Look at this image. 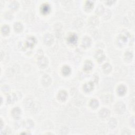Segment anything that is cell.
<instances>
[{
	"mask_svg": "<svg viewBox=\"0 0 135 135\" xmlns=\"http://www.w3.org/2000/svg\"><path fill=\"white\" fill-rule=\"evenodd\" d=\"M96 56V58L97 59V60L99 62H102L104 60L105 58H106V57H105L104 54L102 50H98L96 52V56Z\"/></svg>",
	"mask_w": 135,
	"mask_h": 135,
	"instance_id": "4",
	"label": "cell"
},
{
	"mask_svg": "<svg viewBox=\"0 0 135 135\" xmlns=\"http://www.w3.org/2000/svg\"><path fill=\"white\" fill-rule=\"evenodd\" d=\"M12 115L15 119H19L21 115V110L19 108H14L12 111Z\"/></svg>",
	"mask_w": 135,
	"mask_h": 135,
	"instance_id": "6",
	"label": "cell"
},
{
	"mask_svg": "<svg viewBox=\"0 0 135 135\" xmlns=\"http://www.w3.org/2000/svg\"><path fill=\"white\" fill-rule=\"evenodd\" d=\"M103 11H104V8H103V6H99L98 8H97V9L96 10V12L98 14H101V13H102L103 12Z\"/></svg>",
	"mask_w": 135,
	"mask_h": 135,
	"instance_id": "26",
	"label": "cell"
},
{
	"mask_svg": "<svg viewBox=\"0 0 135 135\" xmlns=\"http://www.w3.org/2000/svg\"><path fill=\"white\" fill-rule=\"evenodd\" d=\"M23 28V25L20 23H16L14 25V29L17 32L22 31Z\"/></svg>",
	"mask_w": 135,
	"mask_h": 135,
	"instance_id": "21",
	"label": "cell"
},
{
	"mask_svg": "<svg viewBox=\"0 0 135 135\" xmlns=\"http://www.w3.org/2000/svg\"><path fill=\"white\" fill-rule=\"evenodd\" d=\"M51 82V79L48 75H44L42 78V83L44 86H48Z\"/></svg>",
	"mask_w": 135,
	"mask_h": 135,
	"instance_id": "11",
	"label": "cell"
},
{
	"mask_svg": "<svg viewBox=\"0 0 135 135\" xmlns=\"http://www.w3.org/2000/svg\"><path fill=\"white\" fill-rule=\"evenodd\" d=\"M92 67H93L92 63L90 61H87L84 64L83 69L84 70H85L86 71H89L92 69Z\"/></svg>",
	"mask_w": 135,
	"mask_h": 135,
	"instance_id": "15",
	"label": "cell"
},
{
	"mask_svg": "<svg viewBox=\"0 0 135 135\" xmlns=\"http://www.w3.org/2000/svg\"><path fill=\"white\" fill-rule=\"evenodd\" d=\"M2 32L3 34H7L10 32V28L8 26V25H4V26L2 27Z\"/></svg>",
	"mask_w": 135,
	"mask_h": 135,
	"instance_id": "23",
	"label": "cell"
},
{
	"mask_svg": "<svg viewBox=\"0 0 135 135\" xmlns=\"http://www.w3.org/2000/svg\"><path fill=\"white\" fill-rule=\"evenodd\" d=\"M115 109L118 113H122L125 110V105L122 102L118 103L116 105Z\"/></svg>",
	"mask_w": 135,
	"mask_h": 135,
	"instance_id": "8",
	"label": "cell"
},
{
	"mask_svg": "<svg viewBox=\"0 0 135 135\" xmlns=\"http://www.w3.org/2000/svg\"><path fill=\"white\" fill-rule=\"evenodd\" d=\"M78 36L75 33L71 34L70 35L68 38V42L71 44H76L78 41Z\"/></svg>",
	"mask_w": 135,
	"mask_h": 135,
	"instance_id": "3",
	"label": "cell"
},
{
	"mask_svg": "<svg viewBox=\"0 0 135 135\" xmlns=\"http://www.w3.org/2000/svg\"><path fill=\"white\" fill-rule=\"evenodd\" d=\"M127 34H122L120 36L119 38V42L122 43H125L127 41V39H128V37H127Z\"/></svg>",
	"mask_w": 135,
	"mask_h": 135,
	"instance_id": "17",
	"label": "cell"
},
{
	"mask_svg": "<svg viewBox=\"0 0 135 135\" xmlns=\"http://www.w3.org/2000/svg\"><path fill=\"white\" fill-rule=\"evenodd\" d=\"M58 97L59 100H60L63 101L67 99V97H68V94L66 91L62 90L59 92Z\"/></svg>",
	"mask_w": 135,
	"mask_h": 135,
	"instance_id": "12",
	"label": "cell"
},
{
	"mask_svg": "<svg viewBox=\"0 0 135 135\" xmlns=\"http://www.w3.org/2000/svg\"><path fill=\"white\" fill-rule=\"evenodd\" d=\"M53 37L50 34H47L44 37V42L47 44H50L53 41Z\"/></svg>",
	"mask_w": 135,
	"mask_h": 135,
	"instance_id": "10",
	"label": "cell"
},
{
	"mask_svg": "<svg viewBox=\"0 0 135 135\" xmlns=\"http://www.w3.org/2000/svg\"><path fill=\"white\" fill-rule=\"evenodd\" d=\"M99 101L96 99H92L90 103V106L93 109H96L99 106Z\"/></svg>",
	"mask_w": 135,
	"mask_h": 135,
	"instance_id": "20",
	"label": "cell"
},
{
	"mask_svg": "<svg viewBox=\"0 0 135 135\" xmlns=\"http://www.w3.org/2000/svg\"><path fill=\"white\" fill-rule=\"evenodd\" d=\"M109 126H110V127L111 128H114L116 126L117 121L114 119H112L110 121H109Z\"/></svg>",
	"mask_w": 135,
	"mask_h": 135,
	"instance_id": "25",
	"label": "cell"
},
{
	"mask_svg": "<svg viewBox=\"0 0 135 135\" xmlns=\"http://www.w3.org/2000/svg\"><path fill=\"white\" fill-rule=\"evenodd\" d=\"M19 4L17 2L14 1L10 4V8L13 10H16L19 8Z\"/></svg>",
	"mask_w": 135,
	"mask_h": 135,
	"instance_id": "24",
	"label": "cell"
},
{
	"mask_svg": "<svg viewBox=\"0 0 135 135\" xmlns=\"http://www.w3.org/2000/svg\"><path fill=\"white\" fill-rule=\"evenodd\" d=\"M51 10V8L50 5L48 3L43 4L40 8V11L43 14H48Z\"/></svg>",
	"mask_w": 135,
	"mask_h": 135,
	"instance_id": "1",
	"label": "cell"
},
{
	"mask_svg": "<svg viewBox=\"0 0 135 135\" xmlns=\"http://www.w3.org/2000/svg\"><path fill=\"white\" fill-rule=\"evenodd\" d=\"M48 64V60L47 58H44L43 57L39 58L38 60L39 66L41 68H45L47 66Z\"/></svg>",
	"mask_w": 135,
	"mask_h": 135,
	"instance_id": "5",
	"label": "cell"
},
{
	"mask_svg": "<svg viewBox=\"0 0 135 135\" xmlns=\"http://www.w3.org/2000/svg\"><path fill=\"white\" fill-rule=\"evenodd\" d=\"M110 114V111L108 109L106 108L101 109L99 112L100 116L102 118H105L109 117Z\"/></svg>",
	"mask_w": 135,
	"mask_h": 135,
	"instance_id": "7",
	"label": "cell"
},
{
	"mask_svg": "<svg viewBox=\"0 0 135 135\" xmlns=\"http://www.w3.org/2000/svg\"><path fill=\"white\" fill-rule=\"evenodd\" d=\"M17 100V97L15 93H12L10 94L8 97V101L9 103H13Z\"/></svg>",
	"mask_w": 135,
	"mask_h": 135,
	"instance_id": "18",
	"label": "cell"
},
{
	"mask_svg": "<svg viewBox=\"0 0 135 135\" xmlns=\"http://www.w3.org/2000/svg\"><path fill=\"white\" fill-rule=\"evenodd\" d=\"M127 91V88L123 85H120L119 86L117 89L118 93L120 95V96H123L125 94Z\"/></svg>",
	"mask_w": 135,
	"mask_h": 135,
	"instance_id": "14",
	"label": "cell"
},
{
	"mask_svg": "<svg viewBox=\"0 0 135 135\" xmlns=\"http://www.w3.org/2000/svg\"><path fill=\"white\" fill-rule=\"evenodd\" d=\"M91 44V40L89 37H86L84 38L82 41V46L84 48H87L90 46Z\"/></svg>",
	"mask_w": 135,
	"mask_h": 135,
	"instance_id": "13",
	"label": "cell"
},
{
	"mask_svg": "<svg viewBox=\"0 0 135 135\" xmlns=\"http://www.w3.org/2000/svg\"><path fill=\"white\" fill-rule=\"evenodd\" d=\"M37 43V39L34 37H30L27 39L26 41V45L28 47L32 48Z\"/></svg>",
	"mask_w": 135,
	"mask_h": 135,
	"instance_id": "2",
	"label": "cell"
},
{
	"mask_svg": "<svg viewBox=\"0 0 135 135\" xmlns=\"http://www.w3.org/2000/svg\"><path fill=\"white\" fill-rule=\"evenodd\" d=\"M93 7V3L92 1H87L86 5H85V8H86V9L88 11L91 10L92 9Z\"/></svg>",
	"mask_w": 135,
	"mask_h": 135,
	"instance_id": "22",
	"label": "cell"
},
{
	"mask_svg": "<svg viewBox=\"0 0 135 135\" xmlns=\"http://www.w3.org/2000/svg\"><path fill=\"white\" fill-rule=\"evenodd\" d=\"M94 87V85L93 82H89L85 84L83 86L84 90L86 92H89L92 91Z\"/></svg>",
	"mask_w": 135,
	"mask_h": 135,
	"instance_id": "9",
	"label": "cell"
},
{
	"mask_svg": "<svg viewBox=\"0 0 135 135\" xmlns=\"http://www.w3.org/2000/svg\"><path fill=\"white\" fill-rule=\"evenodd\" d=\"M111 70H112V67L111 66V65L109 64L108 63L104 64V66H103V70L105 73H108L110 72H111Z\"/></svg>",
	"mask_w": 135,
	"mask_h": 135,
	"instance_id": "19",
	"label": "cell"
},
{
	"mask_svg": "<svg viewBox=\"0 0 135 135\" xmlns=\"http://www.w3.org/2000/svg\"><path fill=\"white\" fill-rule=\"evenodd\" d=\"M125 57H126V59L127 60V61L128 60L130 61V60H131V59L132 58V55L131 53L127 52L126 54V56H125Z\"/></svg>",
	"mask_w": 135,
	"mask_h": 135,
	"instance_id": "27",
	"label": "cell"
},
{
	"mask_svg": "<svg viewBox=\"0 0 135 135\" xmlns=\"http://www.w3.org/2000/svg\"><path fill=\"white\" fill-rule=\"evenodd\" d=\"M62 72L64 76H68L71 73V69L69 66H65L62 69Z\"/></svg>",
	"mask_w": 135,
	"mask_h": 135,
	"instance_id": "16",
	"label": "cell"
}]
</instances>
